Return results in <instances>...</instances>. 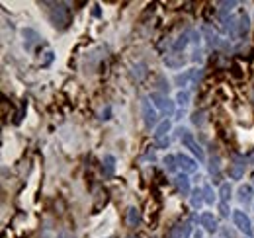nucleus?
<instances>
[{
	"label": "nucleus",
	"instance_id": "f257e3e1",
	"mask_svg": "<svg viewBox=\"0 0 254 238\" xmlns=\"http://www.w3.org/2000/svg\"><path fill=\"white\" fill-rule=\"evenodd\" d=\"M49 22L55 30L64 31L72 24V10L64 2H51L49 4Z\"/></svg>",
	"mask_w": 254,
	"mask_h": 238
},
{
	"label": "nucleus",
	"instance_id": "f03ea898",
	"mask_svg": "<svg viewBox=\"0 0 254 238\" xmlns=\"http://www.w3.org/2000/svg\"><path fill=\"white\" fill-rule=\"evenodd\" d=\"M203 76V70L201 68H188L180 74L174 76V84L178 86L180 90H186L188 86H195Z\"/></svg>",
	"mask_w": 254,
	"mask_h": 238
},
{
	"label": "nucleus",
	"instance_id": "7ed1b4c3",
	"mask_svg": "<svg viewBox=\"0 0 254 238\" xmlns=\"http://www.w3.org/2000/svg\"><path fill=\"white\" fill-rule=\"evenodd\" d=\"M180 143H182L184 149H188L191 154L195 156L197 162H205V152H203L201 145L193 139V135H191L188 129H182V131H180Z\"/></svg>",
	"mask_w": 254,
	"mask_h": 238
},
{
	"label": "nucleus",
	"instance_id": "20e7f679",
	"mask_svg": "<svg viewBox=\"0 0 254 238\" xmlns=\"http://www.w3.org/2000/svg\"><path fill=\"white\" fill-rule=\"evenodd\" d=\"M141 114H143V123L147 129L159 125V110L153 106L151 98H145L143 104H141Z\"/></svg>",
	"mask_w": 254,
	"mask_h": 238
},
{
	"label": "nucleus",
	"instance_id": "39448f33",
	"mask_svg": "<svg viewBox=\"0 0 254 238\" xmlns=\"http://www.w3.org/2000/svg\"><path fill=\"white\" fill-rule=\"evenodd\" d=\"M170 129H172V121L170 119H162L159 125H157V131L153 135L157 149H168V145H170V139H168Z\"/></svg>",
	"mask_w": 254,
	"mask_h": 238
},
{
	"label": "nucleus",
	"instance_id": "423d86ee",
	"mask_svg": "<svg viewBox=\"0 0 254 238\" xmlns=\"http://www.w3.org/2000/svg\"><path fill=\"white\" fill-rule=\"evenodd\" d=\"M233 223H235V227L245 235V237H253L254 231H253V221H251V217L245 213V211H241V209H235L233 211Z\"/></svg>",
	"mask_w": 254,
	"mask_h": 238
},
{
	"label": "nucleus",
	"instance_id": "0eeeda50",
	"mask_svg": "<svg viewBox=\"0 0 254 238\" xmlns=\"http://www.w3.org/2000/svg\"><path fill=\"white\" fill-rule=\"evenodd\" d=\"M151 102H153V106H155L157 110L164 112L166 116H174V102H172L166 94L153 92V94H151Z\"/></svg>",
	"mask_w": 254,
	"mask_h": 238
},
{
	"label": "nucleus",
	"instance_id": "6e6552de",
	"mask_svg": "<svg viewBox=\"0 0 254 238\" xmlns=\"http://www.w3.org/2000/svg\"><path fill=\"white\" fill-rule=\"evenodd\" d=\"M176 164H178V170H182V174H193L199 168L197 160L188 156V154H184V152L176 154Z\"/></svg>",
	"mask_w": 254,
	"mask_h": 238
},
{
	"label": "nucleus",
	"instance_id": "1a4fd4ad",
	"mask_svg": "<svg viewBox=\"0 0 254 238\" xmlns=\"http://www.w3.org/2000/svg\"><path fill=\"white\" fill-rule=\"evenodd\" d=\"M245 170H247V160H245L243 156L235 154L233 164L229 166V178H231V179H241V178H243V174H245Z\"/></svg>",
	"mask_w": 254,
	"mask_h": 238
},
{
	"label": "nucleus",
	"instance_id": "9d476101",
	"mask_svg": "<svg viewBox=\"0 0 254 238\" xmlns=\"http://www.w3.org/2000/svg\"><path fill=\"white\" fill-rule=\"evenodd\" d=\"M190 235H191V225L188 221H184V223H176V225L170 229L168 238H188Z\"/></svg>",
	"mask_w": 254,
	"mask_h": 238
},
{
	"label": "nucleus",
	"instance_id": "9b49d317",
	"mask_svg": "<svg viewBox=\"0 0 254 238\" xmlns=\"http://www.w3.org/2000/svg\"><path fill=\"white\" fill-rule=\"evenodd\" d=\"M199 225L207 231V233H217V229H219V225H217V219L213 217V213H201L199 215Z\"/></svg>",
	"mask_w": 254,
	"mask_h": 238
},
{
	"label": "nucleus",
	"instance_id": "f8f14e48",
	"mask_svg": "<svg viewBox=\"0 0 254 238\" xmlns=\"http://www.w3.org/2000/svg\"><path fill=\"white\" fill-rule=\"evenodd\" d=\"M22 37H24V47H26L28 51L33 49V47L41 41V35H39L35 30H32V28H26V30L22 31Z\"/></svg>",
	"mask_w": 254,
	"mask_h": 238
},
{
	"label": "nucleus",
	"instance_id": "ddd939ff",
	"mask_svg": "<svg viewBox=\"0 0 254 238\" xmlns=\"http://www.w3.org/2000/svg\"><path fill=\"white\" fill-rule=\"evenodd\" d=\"M174 185H176V189H178L182 195H190L191 193V185H190V179H188V174H176Z\"/></svg>",
	"mask_w": 254,
	"mask_h": 238
},
{
	"label": "nucleus",
	"instance_id": "4468645a",
	"mask_svg": "<svg viewBox=\"0 0 254 238\" xmlns=\"http://www.w3.org/2000/svg\"><path fill=\"white\" fill-rule=\"evenodd\" d=\"M116 156L114 154H106L104 158H102V172H104V176H114L116 174Z\"/></svg>",
	"mask_w": 254,
	"mask_h": 238
},
{
	"label": "nucleus",
	"instance_id": "2eb2a0df",
	"mask_svg": "<svg viewBox=\"0 0 254 238\" xmlns=\"http://www.w3.org/2000/svg\"><path fill=\"white\" fill-rule=\"evenodd\" d=\"M253 185H249V183H245V185H241L239 189H237V197H239V201L241 203H245V205H249L251 201H253Z\"/></svg>",
	"mask_w": 254,
	"mask_h": 238
},
{
	"label": "nucleus",
	"instance_id": "dca6fc26",
	"mask_svg": "<svg viewBox=\"0 0 254 238\" xmlns=\"http://www.w3.org/2000/svg\"><path fill=\"white\" fill-rule=\"evenodd\" d=\"M127 225L131 227V229H135V227H139L141 225V211L135 207V205H131V207L127 209Z\"/></svg>",
	"mask_w": 254,
	"mask_h": 238
},
{
	"label": "nucleus",
	"instance_id": "f3484780",
	"mask_svg": "<svg viewBox=\"0 0 254 238\" xmlns=\"http://www.w3.org/2000/svg\"><path fill=\"white\" fill-rule=\"evenodd\" d=\"M201 189H203V199H205V203H207V205H213V203H217V201H219L217 193L213 191V187H211L209 183H205Z\"/></svg>",
	"mask_w": 254,
	"mask_h": 238
},
{
	"label": "nucleus",
	"instance_id": "a211bd4d",
	"mask_svg": "<svg viewBox=\"0 0 254 238\" xmlns=\"http://www.w3.org/2000/svg\"><path fill=\"white\" fill-rule=\"evenodd\" d=\"M219 201L221 203H229L231 201V183L229 181H223L219 185Z\"/></svg>",
	"mask_w": 254,
	"mask_h": 238
},
{
	"label": "nucleus",
	"instance_id": "6ab92c4d",
	"mask_svg": "<svg viewBox=\"0 0 254 238\" xmlns=\"http://www.w3.org/2000/svg\"><path fill=\"white\" fill-rule=\"evenodd\" d=\"M203 203H205V199H203V189H193V191H191V207L201 209Z\"/></svg>",
	"mask_w": 254,
	"mask_h": 238
},
{
	"label": "nucleus",
	"instance_id": "aec40b11",
	"mask_svg": "<svg viewBox=\"0 0 254 238\" xmlns=\"http://www.w3.org/2000/svg\"><path fill=\"white\" fill-rule=\"evenodd\" d=\"M203 31H205V35L209 37V43H211V45H215V47H221V45H225V41H223V39L217 35V33H215V31H211L209 28H205Z\"/></svg>",
	"mask_w": 254,
	"mask_h": 238
},
{
	"label": "nucleus",
	"instance_id": "412c9836",
	"mask_svg": "<svg viewBox=\"0 0 254 238\" xmlns=\"http://www.w3.org/2000/svg\"><path fill=\"white\" fill-rule=\"evenodd\" d=\"M176 104L182 106V108H186V106L190 104V92H188V90H180V92L176 94Z\"/></svg>",
	"mask_w": 254,
	"mask_h": 238
},
{
	"label": "nucleus",
	"instance_id": "4be33fe9",
	"mask_svg": "<svg viewBox=\"0 0 254 238\" xmlns=\"http://www.w3.org/2000/svg\"><path fill=\"white\" fill-rule=\"evenodd\" d=\"M162 162H164V168H166L168 172H174V170L178 168V164H176V154H166Z\"/></svg>",
	"mask_w": 254,
	"mask_h": 238
},
{
	"label": "nucleus",
	"instance_id": "5701e85b",
	"mask_svg": "<svg viewBox=\"0 0 254 238\" xmlns=\"http://www.w3.org/2000/svg\"><path fill=\"white\" fill-rule=\"evenodd\" d=\"M219 6H221L219 14H221V18H225V14H227V12H231L235 6H239V2H235V0H231V2H219Z\"/></svg>",
	"mask_w": 254,
	"mask_h": 238
},
{
	"label": "nucleus",
	"instance_id": "b1692460",
	"mask_svg": "<svg viewBox=\"0 0 254 238\" xmlns=\"http://www.w3.org/2000/svg\"><path fill=\"white\" fill-rule=\"evenodd\" d=\"M191 121H193L195 125H201V123H203V112H193Z\"/></svg>",
	"mask_w": 254,
	"mask_h": 238
},
{
	"label": "nucleus",
	"instance_id": "393cba45",
	"mask_svg": "<svg viewBox=\"0 0 254 238\" xmlns=\"http://www.w3.org/2000/svg\"><path fill=\"white\" fill-rule=\"evenodd\" d=\"M229 213H231L229 203H221V201H219V215H221V217H229Z\"/></svg>",
	"mask_w": 254,
	"mask_h": 238
},
{
	"label": "nucleus",
	"instance_id": "a878e982",
	"mask_svg": "<svg viewBox=\"0 0 254 238\" xmlns=\"http://www.w3.org/2000/svg\"><path fill=\"white\" fill-rule=\"evenodd\" d=\"M133 68H137V78H145L147 76V66L145 64H137V66H133Z\"/></svg>",
	"mask_w": 254,
	"mask_h": 238
},
{
	"label": "nucleus",
	"instance_id": "bb28decb",
	"mask_svg": "<svg viewBox=\"0 0 254 238\" xmlns=\"http://www.w3.org/2000/svg\"><path fill=\"white\" fill-rule=\"evenodd\" d=\"M110 112H112V110H110V106H108V108H106V112H102V121H108V119H110Z\"/></svg>",
	"mask_w": 254,
	"mask_h": 238
},
{
	"label": "nucleus",
	"instance_id": "cd10ccee",
	"mask_svg": "<svg viewBox=\"0 0 254 238\" xmlns=\"http://www.w3.org/2000/svg\"><path fill=\"white\" fill-rule=\"evenodd\" d=\"M51 59H53V53H51V51H47V59H45V64H49V62H51ZM45 64H43V66H45Z\"/></svg>",
	"mask_w": 254,
	"mask_h": 238
},
{
	"label": "nucleus",
	"instance_id": "c85d7f7f",
	"mask_svg": "<svg viewBox=\"0 0 254 238\" xmlns=\"http://www.w3.org/2000/svg\"><path fill=\"white\" fill-rule=\"evenodd\" d=\"M191 238H203V235H201V231H195V233L191 235Z\"/></svg>",
	"mask_w": 254,
	"mask_h": 238
},
{
	"label": "nucleus",
	"instance_id": "c756f323",
	"mask_svg": "<svg viewBox=\"0 0 254 238\" xmlns=\"http://www.w3.org/2000/svg\"><path fill=\"white\" fill-rule=\"evenodd\" d=\"M98 8H100V6H94V12H92L94 16H100V10H98Z\"/></svg>",
	"mask_w": 254,
	"mask_h": 238
},
{
	"label": "nucleus",
	"instance_id": "7c9ffc66",
	"mask_svg": "<svg viewBox=\"0 0 254 238\" xmlns=\"http://www.w3.org/2000/svg\"><path fill=\"white\" fill-rule=\"evenodd\" d=\"M127 238H139V237H137V235H129Z\"/></svg>",
	"mask_w": 254,
	"mask_h": 238
},
{
	"label": "nucleus",
	"instance_id": "2f4dec72",
	"mask_svg": "<svg viewBox=\"0 0 254 238\" xmlns=\"http://www.w3.org/2000/svg\"><path fill=\"white\" fill-rule=\"evenodd\" d=\"M153 238H157V237H153Z\"/></svg>",
	"mask_w": 254,
	"mask_h": 238
},
{
	"label": "nucleus",
	"instance_id": "473e14b6",
	"mask_svg": "<svg viewBox=\"0 0 254 238\" xmlns=\"http://www.w3.org/2000/svg\"><path fill=\"white\" fill-rule=\"evenodd\" d=\"M106 238H110V237H106Z\"/></svg>",
	"mask_w": 254,
	"mask_h": 238
}]
</instances>
